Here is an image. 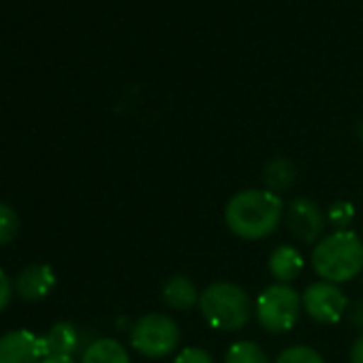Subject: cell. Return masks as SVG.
Returning a JSON list of instances; mask_svg holds the SVG:
<instances>
[{
    "instance_id": "cell-6",
    "label": "cell",
    "mask_w": 363,
    "mask_h": 363,
    "mask_svg": "<svg viewBox=\"0 0 363 363\" xmlns=\"http://www.w3.org/2000/svg\"><path fill=\"white\" fill-rule=\"evenodd\" d=\"M301 303H303V312L320 325H335L348 312V299L342 293V289L325 280L312 282L303 291Z\"/></svg>"
},
{
    "instance_id": "cell-18",
    "label": "cell",
    "mask_w": 363,
    "mask_h": 363,
    "mask_svg": "<svg viewBox=\"0 0 363 363\" xmlns=\"http://www.w3.org/2000/svg\"><path fill=\"white\" fill-rule=\"evenodd\" d=\"M20 231V216L18 212L9 206L0 201V246L11 244Z\"/></svg>"
},
{
    "instance_id": "cell-17",
    "label": "cell",
    "mask_w": 363,
    "mask_h": 363,
    "mask_svg": "<svg viewBox=\"0 0 363 363\" xmlns=\"http://www.w3.org/2000/svg\"><path fill=\"white\" fill-rule=\"evenodd\" d=\"M352 220H354V208H352V203L350 201H335V203H331L329 206V210H327V223H329V227L331 229H335V231H348V227L352 225Z\"/></svg>"
},
{
    "instance_id": "cell-15",
    "label": "cell",
    "mask_w": 363,
    "mask_h": 363,
    "mask_svg": "<svg viewBox=\"0 0 363 363\" xmlns=\"http://www.w3.org/2000/svg\"><path fill=\"white\" fill-rule=\"evenodd\" d=\"M223 363H272V359L257 342L242 340L227 348Z\"/></svg>"
},
{
    "instance_id": "cell-9",
    "label": "cell",
    "mask_w": 363,
    "mask_h": 363,
    "mask_svg": "<svg viewBox=\"0 0 363 363\" xmlns=\"http://www.w3.org/2000/svg\"><path fill=\"white\" fill-rule=\"evenodd\" d=\"M54 286H56V274L50 265H30V267L22 269L16 280L18 295L28 301L48 297Z\"/></svg>"
},
{
    "instance_id": "cell-8",
    "label": "cell",
    "mask_w": 363,
    "mask_h": 363,
    "mask_svg": "<svg viewBox=\"0 0 363 363\" xmlns=\"http://www.w3.org/2000/svg\"><path fill=\"white\" fill-rule=\"evenodd\" d=\"M45 342L28 329H16L0 337V363H41Z\"/></svg>"
},
{
    "instance_id": "cell-7",
    "label": "cell",
    "mask_w": 363,
    "mask_h": 363,
    "mask_svg": "<svg viewBox=\"0 0 363 363\" xmlns=\"http://www.w3.org/2000/svg\"><path fill=\"white\" fill-rule=\"evenodd\" d=\"M284 220L293 238H297L303 244H318L327 227V214L323 212V208L306 197L293 199L289 203Z\"/></svg>"
},
{
    "instance_id": "cell-14",
    "label": "cell",
    "mask_w": 363,
    "mask_h": 363,
    "mask_svg": "<svg viewBox=\"0 0 363 363\" xmlns=\"http://www.w3.org/2000/svg\"><path fill=\"white\" fill-rule=\"evenodd\" d=\"M82 363H130L128 350L113 337H99L82 354Z\"/></svg>"
},
{
    "instance_id": "cell-20",
    "label": "cell",
    "mask_w": 363,
    "mask_h": 363,
    "mask_svg": "<svg viewBox=\"0 0 363 363\" xmlns=\"http://www.w3.org/2000/svg\"><path fill=\"white\" fill-rule=\"evenodd\" d=\"M346 318H348V325H350L354 331L363 333V299L354 301V303L348 308V312H346Z\"/></svg>"
},
{
    "instance_id": "cell-5",
    "label": "cell",
    "mask_w": 363,
    "mask_h": 363,
    "mask_svg": "<svg viewBox=\"0 0 363 363\" xmlns=\"http://www.w3.org/2000/svg\"><path fill=\"white\" fill-rule=\"evenodd\" d=\"M179 337L182 333L177 323L162 312L141 316L130 329V346L147 359L169 357L179 346Z\"/></svg>"
},
{
    "instance_id": "cell-21",
    "label": "cell",
    "mask_w": 363,
    "mask_h": 363,
    "mask_svg": "<svg viewBox=\"0 0 363 363\" xmlns=\"http://www.w3.org/2000/svg\"><path fill=\"white\" fill-rule=\"evenodd\" d=\"M11 301V280L9 276L0 269V312H3Z\"/></svg>"
},
{
    "instance_id": "cell-1",
    "label": "cell",
    "mask_w": 363,
    "mask_h": 363,
    "mask_svg": "<svg viewBox=\"0 0 363 363\" xmlns=\"http://www.w3.org/2000/svg\"><path fill=\"white\" fill-rule=\"evenodd\" d=\"M284 203L267 189H246L233 195L225 208V223L233 235L246 242L265 240L280 227Z\"/></svg>"
},
{
    "instance_id": "cell-16",
    "label": "cell",
    "mask_w": 363,
    "mask_h": 363,
    "mask_svg": "<svg viewBox=\"0 0 363 363\" xmlns=\"http://www.w3.org/2000/svg\"><path fill=\"white\" fill-rule=\"evenodd\" d=\"M276 363H325L323 354L306 344H295L284 348L278 357Z\"/></svg>"
},
{
    "instance_id": "cell-4",
    "label": "cell",
    "mask_w": 363,
    "mask_h": 363,
    "mask_svg": "<svg viewBox=\"0 0 363 363\" xmlns=\"http://www.w3.org/2000/svg\"><path fill=\"white\" fill-rule=\"evenodd\" d=\"M301 310H303L301 295L293 286L280 282L267 286L255 303L257 320L269 333L291 331L297 325Z\"/></svg>"
},
{
    "instance_id": "cell-19",
    "label": "cell",
    "mask_w": 363,
    "mask_h": 363,
    "mask_svg": "<svg viewBox=\"0 0 363 363\" xmlns=\"http://www.w3.org/2000/svg\"><path fill=\"white\" fill-rule=\"evenodd\" d=\"M173 363H214V359L208 350H203L199 346H189L175 354Z\"/></svg>"
},
{
    "instance_id": "cell-12",
    "label": "cell",
    "mask_w": 363,
    "mask_h": 363,
    "mask_svg": "<svg viewBox=\"0 0 363 363\" xmlns=\"http://www.w3.org/2000/svg\"><path fill=\"white\" fill-rule=\"evenodd\" d=\"M45 357H73L79 344V331L73 323H56L45 335Z\"/></svg>"
},
{
    "instance_id": "cell-10",
    "label": "cell",
    "mask_w": 363,
    "mask_h": 363,
    "mask_svg": "<svg viewBox=\"0 0 363 363\" xmlns=\"http://www.w3.org/2000/svg\"><path fill=\"white\" fill-rule=\"evenodd\" d=\"M199 297H201L199 289L184 274H175L167 278V282L162 284V301L171 310H179V312L191 310L195 303L199 306Z\"/></svg>"
},
{
    "instance_id": "cell-23",
    "label": "cell",
    "mask_w": 363,
    "mask_h": 363,
    "mask_svg": "<svg viewBox=\"0 0 363 363\" xmlns=\"http://www.w3.org/2000/svg\"><path fill=\"white\" fill-rule=\"evenodd\" d=\"M41 363H75L73 357H45Z\"/></svg>"
},
{
    "instance_id": "cell-13",
    "label": "cell",
    "mask_w": 363,
    "mask_h": 363,
    "mask_svg": "<svg viewBox=\"0 0 363 363\" xmlns=\"http://www.w3.org/2000/svg\"><path fill=\"white\" fill-rule=\"evenodd\" d=\"M297 179V167L293 164V160L284 158V156H276L272 158L265 169H263V182L265 189L272 191L274 195H282L286 193Z\"/></svg>"
},
{
    "instance_id": "cell-11",
    "label": "cell",
    "mask_w": 363,
    "mask_h": 363,
    "mask_svg": "<svg viewBox=\"0 0 363 363\" xmlns=\"http://www.w3.org/2000/svg\"><path fill=\"white\" fill-rule=\"evenodd\" d=\"M267 269H269V274L274 276L276 282L289 284L295 278H299V274L303 272V257L295 246L282 244L269 255Z\"/></svg>"
},
{
    "instance_id": "cell-2",
    "label": "cell",
    "mask_w": 363,
    "mask_h": 363,
    "mask_svg": "<svg viewBox=\"0 0 363 363\" xmlns=\"http://www.w3.org/2000/svg\"><path fill=\"white\" fill-rule=\"evenodd\" d=\"M312 269L320 280L342 284L363 272V242L352 231H333L312 250Z\"/></svg>"
},
{
    "instance_id": "cell-22",
    "label": "cell",
    "mask_w": 363,
    "mask_h": 363,
    "mask_svg": "<svg viewBox=\"0 0 363 363\" xmlns=\"http://www.w3.org/2000/svg\"><path fill=\"white\" fill-rule=\"evenodd\" d=\"M350 363H363V333L354 340L350 348Z\"/></svg>"
},
{
    "instance_id": "cell-3",
    "label": "cell",
    "mask_w": 363,
    "mask_h": 363,
    "mask_svg": "<svg viewBox=\"0 0 363 363\" xmlns=\"http://www.w3.org/2000/svg\"><path fill=\"white\" fill-rule=\"evenodd\" d=\"M199 310L212 329L240 331L250 323L255 303L244 286L235 282H212L201 291Z\"/></svg>"
}]
</instances>
